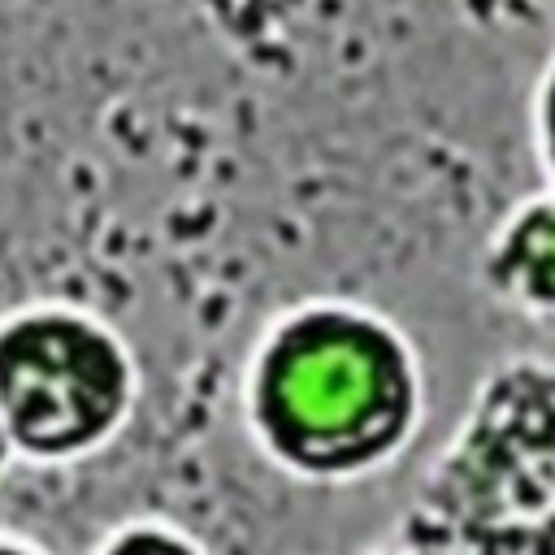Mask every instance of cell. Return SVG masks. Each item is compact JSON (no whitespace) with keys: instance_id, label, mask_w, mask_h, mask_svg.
<instances>
[{"instance_id":"1","label":"cell","mask_w":555,"mask_h":555,"mask_svg":"<svg viewBox=\"0 0 555 555\" xmlns=\"http://www.w3.org/2000/svg\"><path fill=\"white\" fill-rule=\"evenodd\" d=\"M238 416L278 473L312 486L369 481L399 464L425 425V364L377 304L304 295L256 330Z\"/></svg>"},{"instance_id":"9","label":"cell","mask_w":555,"mask_h":555,"mask_svg":"<svg viewBox=\"0 0 555 555\" xmlns=\"http://www.w3.org/2000/svg\"><path fill=\"white\" fill-rule=\"evenodd\" d=\"M9 464H13V451H9V438H4V429H0V481H4Z\"/></svg>"},{"instance_id":"3","label":"cell","mask_w":555,"mask_h":555,"mask_svg":"<svg viewBox=\"0 0 555 555\" xmlns=\"http://www.w3.org/2000/svg\"><path fill=\"white\" fill-rule=\"evenodd\" d=\"M139 390V360L100 312L69 299L0 312V429L13 460L61 468L104 451Z\"/></svg>"},{"instance_id":"2","label":"cell","mask_w":555,"mask_h":555,"mask_svg":"<svg viewBox=\"0 0 555 555\" xmlns=\"http://www.w3.org/2000/svg\"><path fill=\"white\" fill-rule=\"evenodd\" d=\"M395 538L425 555H555V356L512 351L477 377Z\"/></svg>"},{"instance_id":"7","label":"cell","mask_w":555,"mask_h":555,"mask_svg":"<svg viewBox=\"0 0 555 555\" xmlns=\"http://www.w3.org/2000/svg\"><path fill=\"white\" fill-rule=\"evenodd\" d=\"M0 555H48L35 538L26 533H13V529H0Z\"/></svg>"},{"instance_id":"4","label":"cell","mask_w":555,"mask_h":555,"mask_svg":"<svg viewBox=\"0 0 555 555\" xmlns=\"http://www.w3.org/2000/svg\"><path fill=\"white\" fill-rule=\"evenodd\" d=\"M477 282L499 308L542 330H555V191L551 186L520 195L490 225L477 251Z\"/></svg>"},{"instance_id":"8","label":"cell","mask_w":555,"mask_h":555,"mask_svg":"<svg viewBox=\"0 0 555 555\" xmlns=\"http://www.w3.org/2000/svg\"><path fill=\"white\" fill-rule=\"evenodd\" d=\"M364 555H425V551H412L408 542H399V538H386V542H377V546H369Z\"/></svg>"},{"instance_id":"5","label":"cell","mask_w":555,"mask_h":555,"mask_svg":"<svg viewBox=\"0 0 555 555\" xmlns=\"http://www.w3.org/2000/svg\"><path fill=\"white\" fill-rule=\"evenodd\" d=\"M91 555H208V551L186 529L143 516V520H126L108 538H100V546Z\"/></svg>"},{"instance_id":"6","label":"cell","mask_w":555,"mask_h":555,"mask_svg":"<svg viewBox=\"0 0 555 555\" xmlns=\"http://www.w3.org/2000/svg\"><path fill=\"white\" fill-rule=\"evenodd\" d=\"M529 152L542 173V186L555 191V52L546 56L529 91Z\"/></svg>"}]
</instances>
